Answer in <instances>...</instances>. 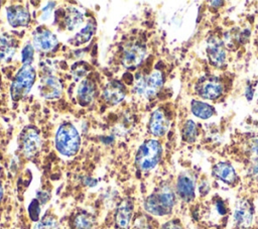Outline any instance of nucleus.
I'll list each match as a JSON object with an SVG mask.
<instances>
[{
    "label": "nucleus",
    "mask_w": 258,
    "mask_h": 229,
    "mask_svg": "<svg viewBox=\"0 0 258 229\" xmlns=\"http://www.w3.org/2000/svg\"><path fill=\"white\" fill-rule=\"evenodd\" d=\"M174 202L172 189L167 184H162L145 199L144 209L151 215L165 216L171 212Z\"/></svg>",
    "instance_id": "nucleus-1"
},
{
    "label": "nucleus",
    "mask_w": 258,
    "mask_h": 229,
    "mask_svg": "<svg viewBox=\"0 0 258 229\" xmlns=\"http://www.w3.org/2000/svg\"><path fill=\"white\" fill-rule=\"evenodd\" d=\"M81 146V137L77 128L71 123L61 124L55 134V147L67 157L75 155Z\"/></svg>",
    "instance_id": "nucleus-2"
},
{
    "label": "nucleus",
    "mask_w": 258,
    "mask_h": 229,
    "mask_svg": "<svg viewBox=\"0 0 258 229\" xmlns=\"http://www.w3.org/2000/svg\"><path fill=\"white\" fill-rule=\"evenodd\" d=\"M162 154V147L159 141L148 139L144 141L135 154V165L142 171L154 168L159 162Z\"/></svg>",
    "instance_id": "nucleus-3"
},
{
    "label": "nucleus",
    "mask_w": 258,
    "mask_h": 229,
    "mask_svg": "<svg viewBox=\"0 0 258 229\" xmlns=\"http://www.w3.org/2000/svg\"><path fill=\"white\" fill-rule=\"evenodd\" d=\"M36 79V72L31 65H23L15 75L11 87L10 95L13 101H19L31 90Z\"/></svg>",
    "instance_id": "nucleus-4"
},
{
    "label": "nucleus",
    "mask_w": 258,
    "mask_h": 229,
    "mask_svg": "<svg viewBox=\"0 0 258 229\" xmlns=\"http://www.w3.org/2000/svg\"><path fill=\"white\" fill-rule=\"evenodd\" d=\"M163 84V77L159 71H154L148 76H141L136 79L134 92L146 99L154 97Z\"/></svg>",
    "instance_id": "nucleus-5"
},
{
    "label": "nucleus",
    "mask_w": 258,
    "mask_h": 229,
    "mask_svg": "<svg viewBox=\"0 0 258 229\" xmlns=\"http://www.w3.org/2000/svg\"><path fill=\"white\" fill-rule=\"evenodd\" d=\"M38 90L41 97L44 99L52 100L60 97L62 93V86L56 77L48 75L41 78Z\"/></svg>",
    "instance_id": "nucleus-6"
},
{
    "label": "nucleus",
    "mask_w": 258,
    "mask_h": 229,
    "mask_svg": "<svg viewBox=\"0 0 258 229\" xmlns=\"http://www.w3.org/2000/svg\"><path fill=\"white\" fill-rule=\"evenodd\" d=\"M146 55V50L143 46L138 44H133L127 46L121 58L122 65L129 70L137 68L144 61Z\"/></svg>",
    "instance_id": "nucleus-7"
},
{
    "label": "nucleus",
    "mask_w": 258,
    "mask_h": 229,
    "mask_svg": "<svg viewBox=\"0 0 258 229\" xmlns=\"http://www.w3.org/2000/svg\"><path fill=\"white\" fill-rule=\"evenodd\" d=\"M41 140L36 130L32 128H27L26 130H24L21 138V148L23 154L26 157L30 158L34 156L38 152Z\"/></svg>",
    "instance_id": "nucleus-8"
},
{
    "label": "nucleus",
    "mask_w": 258,
    "mask_h": 229,
    "mask_svg": "<svg viewBox=\"0 0 258 229\" xmlns=\"http://www.w3.org/2000/svg\"><path fill=\"white\" fill-rule=\"evenodd\" d=\"M33 45L41 51H51L57 45V38L46 28H37L33 33Z\"/></svg>",
    "instance_id": "nucleus-9"
},
{
    "label": "nucleus",
    "mask_w": 258,
    "mask_h": 229,
    "mask_svg": "<svg viewBox=\"0 0 258 229\" xmlns=\"http://www.w3.org/2000/svg\"><path fill=\"white\" fill-rule=\"evenodd\" d=\"M8 23L12 27L27 26L30 21V14L26 7L22 5H11L6 9Z\"/></svg>",
    "instance_id": "nucleus-10"
},
{
    "label": "nucleus",
    "mask_w": 258,
    "mask_h": 229,
    "mask_svg": "<svg viewBox=\"0 0 258 229\" xmlns=\"http://www.w3.org/2000/svg\"><path fill=\"white\" fill-rule=\"evenodd\" d=\"M233 219L236 225L240 228L250 227L253 220V209L251 204L246 200L239 201L235 207Z\"/></svg>",
    "instance_id": "nucleus-11"
},
{
    "label": "nucleus",
    "mask_w": 258,
    "mask_h": 229,
    "mask_svg": "<svg viewBox=\"0 0 258 229\" xmlns=\"http://www.w3.org/2000/svg\"><path fill=\"white\" fill-rule=\"evenodd\" d=\"M197 92L201 97L205 99L214 100L221 96L223 92V86L215 78H206L203 79L200 84H198Z\"/></svg>",
    "instance_id": "nucleus-12"
},
{
    "label": "nucleus",
    "mask_w": 258,
    "mask_h": 229,
    "mask_svg": "<svg viewBox=\"0 0 258 229\" xmlns=\"http://www.w3.org/2000/svg\"><path fill=\"white\" fill-rule=\"evenodd\" d=\"M207 53L212 65L221 67L226 61V50L222 40L218 37H211L208 40Z\"/></svg>",
    "instance_id": "nucleus-13"
},
{
    "label": "nucleus",
    "mask_w": 258,
    "mask_h": 229,
    "mask_svg": "<svg viewBox=\"0 0 258 229\" xmlns=\"http://www.w3.org/2000/svg\"><path fill=\"white\" fill-rule=\"evenodd\" d=\"M103 97L108 104L117 105L126 97V88L119 81H111L106 85Z\"/></svg>",
    "instance_id": "nucleus-14"
},
{
    "label": "nucleus",
    "mask_w": 258,
    "mask_h": 229,
    "mask_svg": "<svg viewBox=\"0 0 258 229\" xmlns=\"http://www.w3.org/2000/svg\"><path fill=\"white\" fill-rule=\"evenodd\" d=\"M176 192L178 197L184 202H190L195 198V181L188 174L182 173L178 176Z\"/></svg>",
    "instance_id": "nucleus-15"
},
{
    "label": "nucleus",
    "mask_w": 258,
    "mask_h": 229,
    "mask_svg": "<svg viewBox=\"0 0 258 229\" xmlns=\"http://www.w3.org/2000/svg\"><path fill=\"white\" fill-rule=\"evenodd\" d=\"M134 205L130 199H124L116 209L115 222L121 229H126L132 219Z\"/></svg>",
    "instance_id": "nucleus-16"
},
{
    "label": "nucleus",
    "mask_w": 258,
    "mask_h": 229,
    "mask_svg": "<svg viewBox=\"0 0 258 229\" xmlns=\"http://www.w3.org/2000/svg\"><path fill=\"white\" fill-rule=\"evenodd\" d=\"M96 96V85L90 79L81 81L77 88V100L80 105L88 106L92 103Z\"/></svg>",
    "instance_id": "nucleus-17"
},
{
    "label": "nucleus",
    "mask_w": 258,
    "mask_h": 229,
    "mask_svg": "<svg viewBox=\"0 0 258 229\" xmlns=\"http://www.w3.org/2000/svg\"><path fill=\"white\" fill-rule=\"evenodd\" d=\"M168 128V120L161 109H156L149 120V130L154 136H162Z\"/></svg>",
    "instance_id": "nucleus-18"
},
{
    "label": "nucleus",
    "mask_w": 258,
    "mask_h": 229,
    "mask_svg": "<svg viewBox=\"0 0 258 229\" xmlns=\"http://www.w3.org/2000/svg\"><path fill=\"white\" fill-rule=\"evenodd\" d=\"M17 42L15 38L8 34L0 35V62L7 63L15 54Z\"/></svg>",
    "instance_id": "nucleus-19"
},
{
    "label": "nucleus",
    "mask_w": 258,
    "mask_h": 229,
    "mask_svg": "<svg viewBox=\"0 0 258 229\" xmlns=\"http://www.w3.org/2000/svg\"><path fill=\"white\" fill-rule=\"evenodd\" d=\"M96 22L94 21V19H89L85 25V27H83L80 31H78L73 38L69 39V42L75 46L77 45H82L86 42H88L92 36L95 34L96 32Z\"/></svg>",
    "instance_id": "nucleus-20"
},
{
    "label": "nucleus",
    "mask_w": 258,
    "mask_h": 229,
    "mask_svg": "<svg viewBox=\"0 0 258 229\" xmlns=\"http://www.w3.org/2000/svg\"><path fill=\"white\" fill-rule=\"evenodd\" d=\"M84 19H85L84 13L80 9L73 6H70L66 9L63 23L68 30L72 31V30H75L76 28H79L83 24Z\"/></svg>",
    "instance_id": "nucleus-21"
},
{
    "label": "nucleus",
    "mask_w": 258,
    "mask_h": 229,
    "mask_svg": "<svg viewBox=\"0 0 258 229\" xmlns=\"http://www.w3.org/2000/svg\"><path fill=\"white\" fill-rule=\"evenodd\" d=\"M213 175L227 184L235 183L237 179L234 167L228 162H218L213 167Z\"/></svg>",
    "instance_id": "nucleus-22"
},
{
    "label": "nucleus",
    "mask_w": 258,
    "mask_h": 229,
    "mask_svg": "<svg viewBox=\"0 0 258 229\" xmlns=\"http://www.w3.org/2000/svg\"><path fill=\"white\" fill-rule=\"evenodd\" d=\"M190 108L192 114L202 119H208L214 114V108L205 102L194 100L191 101Z\"/></svg>",
    "instance_id": "nucleus-23"
},
{
    "label": "nucleus",
    "mask_w": 258,
    "mask_h": 229,
    "mask_svg": "<svg viewBox=\"0 0 258 229\" xmlns=\"http://www.w3.org/2000/svg\"><path fill=\"white\" fill-rule=\"evenodd\" d=\"M75 229H93V218L87 213H80L74 220Z\"/></svg>",
    "instance_id": "nucleus-24"
},
{
    "label": "nucleus",
    "mask_w": 258,
    "mask_h": 229,
    "mask_svg": "<svg viewBox=\"0 0 258 229\" xmlns=\"http://www.w3.org/2000/svg\"><path fill=\"white\" fill-rule=\"evenodd\" d=\"M198 134V130H197V126L196 123L191 120H187L182 128V135H183V139L189 143L194 142L196 140Z\"/></svg>",
    "instance_id": "nucleus-25"
},
{
    "label": "nucleus",
    "mask_w": 258,
    "mask_h": 229,
    "mask_svg": "<svg viewBox=\"0 0 258 229\" xmlns=\"http://www.w3.org/2000/svg\"><path fill=\"white\" fill-rule=\"evenodd\" d=\"M33 229H60L57 220L51 216L47 215L41 220H38Z\"/></svg>",
    "instance_id": "nucleus-26"
},
{
    "label": "nucleus",
    "mask_w": 258,
    "mask_h": 229,
    "mask_svg": "<svg viewBox=\"0 0 258 229\" xmlns=\"http://www.w3.org/2000/svg\"><path fill=\"white\" fill-rule=\"evenodd\" d=\"M88 71L89 70H88L87 65H85V64H76L72 69L74 80L76 82H80L81 80L83 81V79L86 77Z\"/></svg>",
    "instance_id": "nucleus-27"
},
{
    "label": "nucleus",
    "mask_w": 258,
    "mask_h": 229,
    "mask_svg": "<svg viewBox=\"0 0 258 229\" xmlns=\"http://www.w3.org/2000/svg\"><path fill=\"white\" fill-rule=\"evenodd\" d=\"M34 56V48L33 46L28 43L26 44L21 50V62L23 65H31Z\"/></svg>",
    "instance_id": "nucleus-28"
},
{
    "label": "nucleus",
    "mask_w": 258,
    "mask_h": 229,
    "mask_svg": "<svg viewBox=\"0 0 258 229\" xmlns=\"http://www.w3.org/2000/svg\"><path fill=\"white\" fill-rule=\"evenodd\" d=\"M28 214L32 221H36V222L38 221L39 214H40V203L36 199L30 202L28 206Z\"/></svg>",
    "instance_id": "nucleus-29"
},
{
    "label": "nucleus",
    "mask_w": 258,
    "mask_h": 229,
    "mask_svg": "<svg viewBox=\"0 0 258 229\" xmlns=\"http://www.w3.org/2000/svg\"><path fill=\"white\" fill-rule=\"evenodd\" d=\"M54 4H55L54 2H47L46 5L42 8V11H41V14H40V20L41 21H46L47 19L50 18L53 7H54Z\"/></svg>",
    "instance_id": "nucleus-30"
},
{
    "label": "nucleus",
    "mask_w": 258,
    "mask_h": 229,
    "mask_svg": "<svg viewBox=\"0 0 258 229\" xmlns=\"http://www.w3.org/2000/svg\"><path fill=\"white\" fill-rule=\"evenodd\" d=\"M249 151H250V154L258 158V137H254L250 140Z\"/></svg>",
    "instance_id": "nucleus-31"
},
{
    "label": "nucleus",
    "mask_w": 258,
    "mask_h": 229,
    "mask_svg": "<svg viewBox=\"0 0 258 229\" xmlns=\"http://www.w3.org/2000/svg\"><path fill=\"white\" fill-rule=\"evenodd\" d=\"M135 229H152V227L144 217H140L135 221Z\"/></svg>",
    "instance_id": "nucleus-32"
},
{
    "label": "nucleus",
    "mask_w": 258,
    "mask_h": 229,
    "mask_svg": "<svg viewBox=\"0 0 258 229\" xmlns=\"http://www.w3.org/2000/svg\"><path fill=\"white\" fill-rule=\"evenodd\" d=\"M160 229H182L179 221L177 220H170L164 223Z\"/></svg>",
    "instance_id": "nucleus-33"
},
{
    "label": "nucleus",
    "mask_w": 258,
    "mask_h": 229,
    "mask_svg": "<svg viewBox=\"0 0 258 229\" xmlns=\"http://www.w3.org/2000/svg\"><path fill=\"white\" fill-rule=\"evenodd\" d=\"M49 199V194L46 191H38L36 200L40 203V205L45 204Z\"/></svg>",
    "instance_id": "nucleus-34"
},
{
    "label": "nucleus",
    "mask_w": 258,
    "mask_h": 229,
    "mask_svg": "<svg viewBox=\"0 0 258 229\" xmlns=\"http://www.w3.org/2000/svg\"><path fill=\"white\" fill-rule=\"evenodd\" d=\"M216 207H217V211H218V213H219L220 215H224V214L227 213V209H226V206H225V204H224L223 201L219 200V201L217 202V204H216Z\"/></svg>",
    "instance_id": "nucleus-35"
},
{
    "label": "nucleus",
    "mask_w": 258,
    "mask_h": 229,
    "mask_svg": "<svg viewBox=\"0 0 258 229\" xmlns=\"http://www.w3.org/2000/svg\"><path fill=\"white\" fill-rule=\"evenodd\" d=\"M250 174L254 178H258V162H254L250 167Z\"/></svg>",
    "instance_id": "nucleus-36"
},
{
    "label": "nucleus",
    "mask_w": 258,
    "mask_h": 229,
    "mask_svg": "<svg viewBox=\"0 0 258 229\" xmlns=\"http://www.w3.org/2000/svg\"><path fill=\"white\" fill-rule=\"evenodd\" d=\"M2 198H3V188H2V185L0 183V202H1Z\"/></svg>",
    "instance_id": "nucleus-37"
},
{
    "label": "nucleus",
    "mask_w": 258,
    "mask_h": 229,
    "mask_svg": "<svg viewBox=\"0 0 258 229\" xmlns=\"http://www.w3.org/2000/svg\"><path fill=\"white\" fill-rule=\"evenodd\" d=\"M0 170H1V167H0Z\"/></svg>",
    "instance_id": "nucleus-38"
}]
</instances>
